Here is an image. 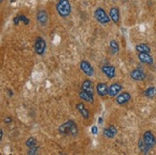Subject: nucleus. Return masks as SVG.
<instances>
[{
    "instance_id": "nucleus-1",
    "label": "nucleus",
    "mask_w": 156,
    "mask_h": 155,
    "mask_svg": "<svg viewBox=\"0 0 156 155\" xmlns=\"http://www.w3.org/2000/svg\"><path fill=\"white\" fill-rule=\"evenodd\" d=\"M58 131L62 135H70L73 137L78 134V127L75 121L68 120L58 127Z\"/></svg>"
},
{
    "instance_id": "nucleus-2",
    "label": "nucleus",
    "mask_w": 156,
    "mask_h": 155,
    "mask_svg": "<svg viewBox=\"0 0 156 155\" xmlns=\"http://www.w3.org/2000/svg\"><path fill=\"white\" fill-rule=\"evenodd\" d=\"M56 8L58 15L62 17H68L71 13V5L68 0H59L56 6Z\"/></svg>"
},
{
    "instance_id": "nucleus-3",
    "label": "nucleus",
    "mask_w": 156,
    "mask_h": 155,
    "mask_svg": "<svg viewBox=\"0 0 156 155\" xmlns=\"http://www.w3.org/2000/svg\"><path fill=\"white\" fill-rule=\"evenodd\" d=\"M94 15H95V18H96L101 24H107L110 21L109 16H107V13L103 8H97L94 13Z\"/></svg>"
},
{
    "instance_id": "nucleus-4",
    "label": "nucleus",
    "mask_w": 156,
    "mask_h": 155,
    "mask_svg": "<svg viewBox=\"0 0 156 155\" xmlns=\"http://www.w3.org/2000/svg\"><path fill=\"white\" fill-rule=\"evenodd\" d=\"M143 141L145 145L148 149H151V148L156 145V139L154 137V135L152 134L151 131H146L143 135Z\"/></svg>"
},
{
    "instance_id": "nucleus-5",
    "label": "nucleus",
    "mask_w": 156,
    "mask_h": 155,
    "mask_svg": "<svg viewBox=\"0 0 156 155\" xmlns=\"http://www.w3.org/2000/svg\"><path fill=\"white\" fill-rule=\"evenodd\" d=\"M46 49V43L41 37H37L35 42V50L38 55H43Z\"/></svg>"
},
{
    "instance_id": "nucleus-6",
    "label": "nucleus",
    "mask_w": 156,
    "mask_h": 155,
    "mask_svg": "<svg viewBox=\"0 0 156 155\" xmlns=\"http://www.w3.org/2000/svg\"><path fill=\"white\" fill-rule=\"evenodd\" d=\"M80 70H83L87 76H92L94 74V70L92 66L87 61H81L80 62Z\"/></svg>"
},
{
    "instance_id": "nucleus-7",
    "label": "nucleus",
    "mask_w": 156,
    "mask_h": 155,
    "mask_svg": "<svg viewBox=\"0 0 156 155\" xmlns=\"http://www.w3.org/2000/svg\"><path fill=\"white\" fill-rule=\"evenodd\" d=\"M130 98H131L130 93H127V92H124V93H120L119 96H117L116 102L118 104H120V105H123V104H126V102H128V101L130 100Z\"/></svg>"
},
{
    "instance_id": "nucleus-8",
    "label": "nucleus",
    "mask_w": 156,
    "mask_h": 155,
    "mask_svg": "<svg viewBox=\"0 0 156 155\" xmlns=\"http://www.w3.org/2000/svg\"><path fill=\"white\" fill-rule=\"evenodd\" d=\"M101 70H103V72L110 79L115 77V75H116V70H115V67L113 66L105 65L103 67H101Z\"/></svg>"
},
{
    "instance_id": "nucleus-9",
    "label": "nucleus",
    "mask_w": 156,
    "mask_h": 155,
    "mask_svg": "<svg viewBox=\"0 0 156 155\" xmlns=\"http://www.w3.org/2000/svg\"><path fill=\"white\" fill-rule=\"evenodd\" d=\"M122 91V86L119 83H113L110 85V87L108 88V93L107 94H109L110 96H116L117 94Z\"/></svg>"
},
{
    "instance_id": "nucleus-10",
    "label": "nucleus",
    "mask_w": 156,
    "mask_h": 155,
    "mask_svg": "<svg viewBox=\"0 0 156 155\" xmlns=\"http://www.w3.org/2000/svg\"><path fill=\"white\" fill-rule=\"evenodd\" d=\"M138 58L142 63H145L147 65H152L153 64V58L148 53H143L140 52L138 54Z\"/></svg>"
},
{
    "instance_id": "nucleus-11",
    "label": "nucleus",
    "mask_w": 156,
    "mask_h": 155,
    "mask_svg": "<svg viewBox=\"0 0 156 155\" xmlns=\"http://www.w3.org/2000/svg\"><path fill=\"white\" fill-rule=\"evenodd\" d=\"M109 17L114 23H118L120 20V12L117 7H112L109 12Z\"/></svg>"
},
{
    "instance_id": "nucleus-12",
    "label": "nucleus",
    "mask_w": 156,
    "mask_h": 155,
    "mask_svg": "<svg viewBox=\"0 0 156 155\" xmlns=\"http://www.w3.org/2000/svg\"><path fill=\"white\" fill-rule=\"evenodd\" d=\"M130 76L133 80H136V81H142L146 78V74L145 72H143L141 70H133L130 72Z\"/></svg>"
},
{
    "instance_id": "nucleus-13",
    "label": "nucleus",
    "mask_w": 156,
    "mask_h": 155,
    "mask_svg": "<svg viewBox=\"0 0 156 155\" xmlns=\"http://www.w3.org/2000/svg\"><path fill=\"white\" fill-rule=\"evenodd\" d=\"M116 134H117V129L114 125H110L109 127L105 128V129L104 130V136L108 138V139L114 138L115 136H116Z\"/></svg>"
},
{
    "instance_id": "nucleus-14",
    "label": "nucleus",
    "mask_w": 156,
    "mask_h": 155,
    "mask_svg": "<svg viewBox=\"0 0 156 155\" xmlns=\"http://www.w3.org/2000/svg\"><path fill=\"white\" fill-rule=\"evenodd\" d=\"M37 21L39 22V24L45 25V24L47 23V20H48V15H47L46 11H44V10H40V11H38V13H37Z\"/></svg>"
},
{
    "instance_id": "nucleus-15",
    "label": "nucleus",
    "mask_w": 156,
    "mask_h": 155,
    "mask_svg": "<svg viewBox=\"0 0 156 155\" xmlns=\"http://www.w3.org/2000/svg\"><path fill=\"white\" fill-rule=\"evenodd\" d=\"M77 109H78V111L80 112V114L81 115V116H83V119H89V117H90L89 111H88V109L84 106L83 103H78L77 104Z\"/></svg>"
},
{
    "instance_id": "nucleus-16",
    "label": "nucleus",
    "mask_w": 156,
    "mask_h": 155,
    "mask_svg": "<svg viewBox=\"0 0 156 155\" xmlns=\"http://www.w3.org/2000/svg\"><path fill=\"white\" fill-rule=\"evenodd\" d=\"M79 96L80 99H83L84 101H86V102H90L92 103L93 102V100H94V97H93V94L89 93H87L83 90H81L79 93Z\"/></svg>"
},
{
    "instance_id": "nucleus-17",
    "label": "nucleus",
    "mask_w": 156,
    "mask_h": 155,
    "mask_svg": "<svg viewBox=\"0 0 156 155\" xmlns=\"http://www.w3.org/2000/svg\"><path fill=\"white\" fill-rule=\"evenodd\" d=\"M97 93L99 96H105L108 93V88L105 83H99L97 85Z\"/></svg>"
},
{
    "instance_id": "nucleus-18",
    "label": "nucleus",
    "mask_w": 156,
    "mask_h": 155,
    "mask_svg": "<svg viewBox=\"0 0 156 155\" xmlns=\"http://www.w3.org/2000/svg\"><path fill=\"white\" fill-rule=\"evenodd\" d=\"M81 90H83L87 93H89L91 94H94V90H93V85L92 82L89 80H85L84 82L81 85Z\"/></svg>"
},
{
    "instance_id": "nucleus-19",
    "label": "nucleus",
    "mask_w": 156,
    "mask_h": 155,
    "mask_svg": "<svg viewBox=\"0 0 156 155\" xmlns=\"http://www.w3.org/2000/svg\"><path fill=\"white\" fill-rule=\"evenodd\" d=\"M19 22H23L24 24L28 25L29 22H30V20H29L28 17H26L24 15H17L15 18H13V23H15L16 25H17Z\"/></svg>"
},
{
    "instance_id": "nucleus-20",
    "label": "nucleus",
    "mask_w": 156,
    "mask_h": 155,
    "mask_svg": "<svg viewBox=\"0 0 156 155\" xmlns=\"http://www.w3.org/2000/svg\"><path fill=\"white\" fill-rule=\"evenodd\" d=\"M136 50L140 53V52H143V53H150L151 52V48L150 46L146 43H140L136 45Z\"/></svg>"
},
{
    "instance_id": "nucleus-21",
    "label": "nucleus",
    "mask_w": 156,
    "mask_h": 155,
    "mask_svg": "<svg viewBox=\"0 0 156 155\" xmlns=\"http://www.w3.org/2000/svg\"><path fill=\"white\" fill-rule=\"evenodd\" d=\"M144 94L147 97H153L156 96V88L155 87H150L144 92Z\"/></svg>"
},
{
    "instance_id": "nucleus-22",
    "label": "nucleus",
    "mask_w": 156,
    "mask_h": 155,
    "mask_svg": "<svg viewBox=\"0 0 156 155\" xmlns=\"http://www.w3.org/2000/svg\"><path fill=\"white\" fill-rule=\"evenodd\" d=\"M26 146H28L29 148H33V147H37V140L35 139V138H33V137H31V138H29L28 140L26 141Z\"/></svg>"
},
{
    "instance_id": "nucleus-23",
    "label": "nucleus",
    "mask_w": 156,
    "mask_h": 155,
    "mask_svg": "<svg viewBox=\"0 0 156 155\" xmlns=\"http://www.w3.org/2000/svg\"><path fill=\"white\" fill-rule=\"evenodd\" d=\"M110 48H111V51H112L113 54L119 52V45H118L116 40H111V42H110Z\"/></svg>"
},
{
    "instance_id": "nucleus-24",
    "label": "nucleus",
    "mask_w": 156,
    "mask_h": 155,
    "mask_svg": "<svg viewBox=\"0 0 156 155\" xmlns=\"http://www.w3.org/2000/svg\"><path fill=\"white\" fill-rule=\"evenodd\" d=\"M139 148H140V150L142 151V152H144V153H147L148 152V148L147 147V146L145 145V143H144V141H143V139H140V141H139Z\"/></svg>"
},
{
    "instance_id": "nucleus-25",
    "label": "nucleus",
    "mask_w": 156,
    "mask_h": 155,
    "mask_svg": "<svg viewBox=\"0 0 156 155\" xmlns=\"http://www.w3.org/2000/svg\"><path fill=\"white\" fill-rule=\"evenodd\" d=\"M37 147H33V148H29V150H28V153L29 154H36L37 152Z\"/></svg>"
},
{
    "instance_id": "nucleus-26",
    "label": "nucleus",
    "mask_w": 156,
    "mask_h": 155,
    "mask_svg": "<svg viewBox=\"0 0 156 155\" xmlns=\"http://www.w3.org/2000/svg\"><path fill=\"white\" fill-rule=\"evenodd\" d=\"M91 131H92V133H93L94 135H96V134L98 133V127H97V126H93V127L91 128Z\"/></svg>"
},
{
    "instance_id": "nucleus-27",
    "label": "nucleus",
    "mask_w": 156,
    "mask_h": 155,
    "mask_svg": "<svg viewBox=\"0 0 156 155\" xmlns=\"http://www.w3.org/2000/svg\"><path fill=\"white\" fill-rule=\"evenodd\" d=\"M5 123H7V124H9V123H12V119L10 118V117H7L6 119H5Z\"/></svg>"
},
{
    "instance_id": "nucleus-28",
    "label": "nucleus",
    "mask_w": 156,
    "mask_h": 155,
    "mask_svg": "<svg viewBox=\"0 0 156 155\" xmlns=\"http://www.w3.org/2000/svg\"><path fill=\"white\" fill-rule=\"evenodd\" d=\"M2 137H3V131H2L1 129H0V141H1Z\"/></svg>"
},
{
    "instance_id": "nucleus-29",
    "label": "nucleus",
    "mask_w": 156,
    "mask_h": 155,
    "mask_svg": "<svg viewBox=\"0 0 156 155\" xmlns=\"http://www.w3.org/2000/svg\"><path fill=\"white\" fill-rule=\"evenodd\" d=\"M99 123H103V119H101V118H100V119H99Z\"/></svg>"
},
{
    "instance_id": "nucleus-30",
    "label": "nucleus",
    "mask_w": 156,
    "mask_h": 155,
    "mask_svg": "<svg viewBox=\"0 0 156 155\" xmlns=\"http://www.w3.org/2000/svg\"><path fill=\"white\" fill-rule=\"evenodd\" d=\"M15 1H16V0H11V2H12H12H15Z\"/></svg>"
},
{
    "instance_id": "nucleus-31",
    "label": "nucleus",
    "mask_w": 156,
    "mask_h": 155,
    "mask_svg": "<svg viewBox=\"0 0 156 155\" xmlns=\"http://www.w3.org/2000/svg\"><path fill=\"white\" fill-rule=\"evenodd\" d=\"M1 1H2V0H0V2H1Z\"/></svg>"
}]
</instances>
